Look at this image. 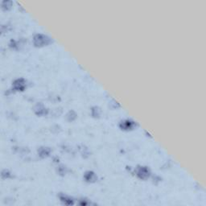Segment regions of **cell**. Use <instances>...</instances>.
<instances>
[{
	"instance_id": "obj_1",
	"label": "cell",
	"mask_w": 206,
	"mask_h": 206,
	"mask_svg": "<svg viewBox=\"0 0 206 206\" xmlns=\"http://www.w3.org/2000/svg\"><path fill=\"white\" fill-rule=\"evenodd\" d=\"M52 42L51 38L49 37L48 35L38 33L35 34L33 37V44L36 47H43L45 45H48Z\"/></svg>"
},
{
	"instance_id": "obj_2",
	"label": "cell",
	"mask_w": 206,
	"mask_h": 206,
	"mask_svg": "<svg viewBox=\"0 0 206 206\" xmlns=\"http://www.w3.org/2000/svg\"><path fill=\"white\" fill-rule=\"evenodd\" d=\"M135 174L139 178L142 180H146L150 176V170L146 166H138L135 168Z\"/></svg>"
},
{
	"instance_id": "obj_3",
	"label": "cell",
	"mask_w": 206,
	"mask_h": 206,
	"mask_svg": "<svg viewBox=\"0 0 206 206\" xmlns=\"http://www.w3.org/2000/svg\"><path fill=\"white\" fill-rule=\"evenodd\" d=\"M27 87V81L25 79L17 78L13 81V88L16 91H23Z\"/></svg>"
},
{
	"instance_id": "obj_4",
	"label": "cell",
	"mask_w": 206,
	"mask_h": 206,
	"mask_svg": "<svg viewBox=\"0 0 206 206\" xmlns=\"http://www.w3.org/2000/svg\"><path fill=\"white\" fill-rule=\"evenodd\" d=\"M119 127L122 130H132L135 127V123L131 119H125V120L121 121L119 123Z\"/></svg>"
},
{
	"instance_id": "obj_5",
	"label": "cell",
	"mask_w": 206,
	"mask_h": 206,
	"mask_svg": "<svg viewBox=\"0 0 206 206\" xmlns=\"http://www.w3.org/2000/svg\"><path fill=\"white\" fill-rule=\"evenodd\" d=\"M34 112H35L37 115L42 116L45 115L48 113V109L44 106L42 103H37L34 106Z\"/></svg>"
},
{
	"instance_id": "obj_6",
	"label": "cell",
	"mask_w": 206,
	"mask_h": 206,
	"mask_svg": "<svg viewBox=\"0 0 206 206\" xmlns=\"http://www.w3.org/2000/svg\"><path fill=\"white\" fill-rule=\"evenodd\" d=\"M84 179L87 182H95L97 180V176L93 171H87L84 174Z\"/></svg>"
},
{
	"instance_id": "obj_7",
	"label": "cell",
	"mask_w": 206,
	"mask_h": 206,
	"mask_svg": "<svg viewBox=\"0 0 206 206\" xmlns=\"http://www.w3.org/2000/svg\"><path fill=\"white\" fill-rule=\"evenodd\" d=\"M59 197H60V201H62L66 205H73L74 204V201H73L72 197H69V196L64 194V193H61V194L59 195Z\"/></svg>"
},
{
	"instance_id": "obj_8",
	"label": "cell",
	"mask_w": 206,
	"mask_h": 206,
	"mask_svg": "<svg viewBox=\"0 0 206 206\" xmlns=\"http://www.w3.org/2000/svg\"><path fill=\"white\" fill-rule=\"evenodd\" d=\"M51 152V149L47 147H41L38 149V153L40 157H46Z\"/></svg>"
},
{
	"instance_id": "obj_9",
	"label": "cell",
	"mask_w": 206,
	"mask_h": 206,
	"mask_svg": "<svg viewBox=\"0 0 206 206\" xmlns=\"http://www.w3.org/2000/svg\"><path fill=\"white\" fill-rule=\"evenodd\" d=\"M12 5V1L11 0H2L1 2V6L2 8L4 10H8L11 8Z\"/></svg>"
},
{
	"instance_id": "obj_10",
	"label": "cell",
	"mask_w": 206,
	"mask_h": 206,
	"mask_svg": "<svg viewBox=\"0 0 206 206\" xmlns=\"http://www.w3.org/2000/svg\"><path fill=\"white\" fill-rule=\"evenodd\" d=\"M76 118V113H75L73 110H70V111L68 112V113L66 114V118H67L68 121L69 122H72V121L75 120Z\"/></svg>"
},
{
	"instance_id": "obj_11",
	"label": "cell",
	"mask_w": 206,
	"mask_h": 206,
	"mask_svg": "<svg viewBox=\"0 0 206 206\" xmlns=\"http://www.w3.org/2000/svg\"><path fill=\"white\" fill-rule=\"evenodd\" d=\"M91 114H92L93 117H99L100 114H101V110H100L99 107L97 106L92 107V109H91Z\"/></svg>"
},
{
	"instance_id": "obj_12",
	"label": "cell",
	"mask_w": 206,
	"mask_h": 206,
	"mask_svg": "<svg viewBox=\"0 0 206 206\" xmlns=\"http://www.w3.org/2000/svg\"><path fill=\"white\" fill-rule=\"evenodd\" d=\"M1 176H2V178H9L10 176H11V173H10V171H8V170H7V169H3L2 171V174H1Z\"/></svg>"
},
{
	"instance_id": "obj_13",
	"label": "cell",
	"mask_w": 206,
	"mask_h": 206,
	"mask_svg": "<svg viewBox=\"0 0 206 206\" xmlns=\"http://www.w3.org/2000/svg\"><path fill=\"white\" fill-rule=\"evenodd\" d=\"M9 45L11 48H13V49H15V48H17V46H18V44H17L16 41H15V39H11V41H10L9 43Z\"/></svg>"
},
{
	"instance_id": "obj_14",
	"label": "cell",
	"mask_w": 206,
	"mask_h": 206,
	"mask_svg": "<svg viewBox=\"0 0 206 206\" xmlns=\"http://www.w3.org/2000/svg\"><path fill=\"white\" fill-rule=\"evenodd\" d=\"M58 171H59V173L61 174V175H64V174L65 173V171H66V167H64L63 165H61V166H60V167H58Z\"/></svg>"
}]
</instances>
